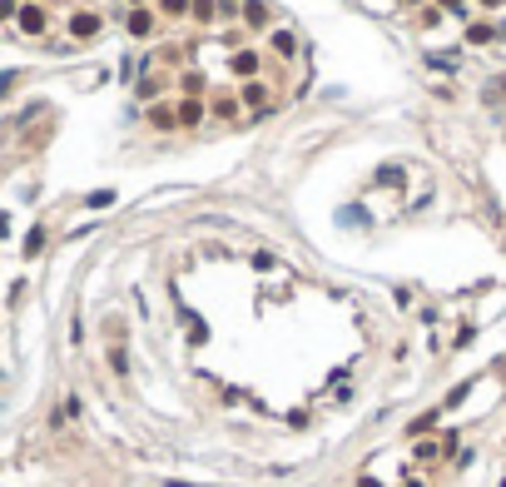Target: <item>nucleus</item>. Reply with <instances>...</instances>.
Segmentation results:
<instances>
[{
    "instance_id": "obj_1",
    "label": "nucleus",
    "mask_w": 506,
    "mask_h": 487,
    "mask_svg": "<svg viewBox=\"0 0 506 487\" xmlns=\"http://www.w3.org/2000/svg\"><path fill=\"white\" fill-rule=\"evenodd\" d=\"M45 30H50V10H45V5H20L15 35H25V40H40Z\"/></svg>"
},
{
    "instance_id": "obj_2",
    "label": "nucleus",
    "mask_w": 506,
    "mask_h": 487,
    "mask_svg": "<svg viewBox=\"0 0 506 487\" xmlns=\"http://www.w3.org/2000/svg\"><path fill=\"white\" fill-rule=\"evenodd\" d=\"M104 30V15L99 10H75L70 15V40H95Z\"/></svg>"
},
{
    "instance_id": "obj_3",
    "label": "nucleus",
    "mask_w": 506,
    "mask_h": 487,
    "mask_svg": "<svg viewBox=\"0 0 506 487\" xmlns=\"http://www.w3.org/2000/svg\"><path fill=\"white\" fill-rule=\"evenodd\" d=\"M124 30H130L134 40H149V35L159 30V15H154L149 5H144V10H130V15H124Z\"/></svg>"
},
{
    "instance_id": "obj_4",
    "label": "nucleus",
    "mask_w": 506,
    "mask_h": 487,
    "mask_svg": "<svg viewBox=\"0 0 506 487\" xmlns=\"http://www.w3.org/2000/svg\"><path fill=\"white\" fill-rule=\"evenodd\" d=\"M258 65H263L258 50H234V55H228V70H234L239 80H258Z\"/></svg>"
},
{
    "instance_id": "obj_5",
    "label": "nucleus",
    "mask_w": 506,
    "mask_h": 487,
    "mask_svg": "<svg viewBox=\"0 0 506 487\" xmlns=\"http://www.w3.org/2000/svg\"><path fill=\"white\" fill-rule=\"evenodd\" d=\"M174 110H179V124H184V130H199V124L208 120V104H204V100H179Z\"/></svg>"
},
{
    "instance_id": "obj_6",
    "label": "nucleus",
    "mask_w": 506,
    "mask_h": 487,
    "mask_svg": "<svg viewBox=\"0 0 506 487\" xmlns=\"http://www.w3.org/2000/svg\"><path fill=\"white\" fill-rule=\"evenodd\" d=\"M239 100L248 104V110H268V100H273V90H268L263 80H248L243 90H239Z\"/></svg>"
},
{
    "instance_id": "obj_7",
    "label": "nucleus",
    "mask_w": 506,
    "mask_h": 487,
    "mask_svg": "<svg viewBox=\"0 0 506 487\" xmlns=\"http://www.w3.org/2000/svg\"><path fill=\"white\" fill-rule=\"evenodd\" d=\"M268 50L278 55V60H293V55H298V35H293V30H273L268 35Z\"/></svg>"
},
{
    "instance_id": "obj_8",
    "label": "nucleus",
    "mask_w": 506,
    "mask_h": 487,
    "mask_svg": "<svg viewBox=\"0 0 506 487\" xmlns=\"http://www.w3.org/2000/svg\"><path fill=\"white\" fill-rule=\"evenodd\" d=\"M208 100H214V104H208V115H214V120H234L239 115V95H228V90H219V95H208Z\"/></svg>"
},
{
    "instance_id": "obj_9",
    "label": "nucleus",
    "mask_w": 506,
    "mask_h": 487,
    "mask_svg": "<svg viewBox=\"0 0 506 487\" xmlns=\"http://www.w3.org/2000/svg\"><path fill=\"white\" fill-rule=\"evenodd\" d=\"M243 25L248 30H263L268 25V5H263V0H243Z\"/></svg>"
},
{
    "instance_id": "obj_10",
    "label": "nucleus",
    "mask_w": 506,
    "mask_h": 487,
    "mask_svg": "<svg viewBox=\"0 0 506 487\" xmlns=\"http://www.w3.org/2000/svg\"><path fill=\"white\" fill-rule=\"evenodd\" d=\"M149 124H154V130H174L179 110H169V104H149Z\"/></svg>"
},
{
    "instance_id": "obj_11",
    "label": "nucleus",
    "mask_w": 506,
    "mask_h": 487,
    "mask_svg": "<svg viewBox=\"0 0 506 487\" xmlns=\"http://www.w3.org/2000/svg\"><path fill=\"white\" fill-rule=\"evenodd\" d=\"M179 90H184V100H199L204 95V70H184L179 75Z\"/></svg>"
},
{
    "instance_id": "obj_12",
    "label": "nucleus",
    "mask_w": 506,
    "mask_h": 487,
    "mask_svg": "<svg viewBox=\"0 0 506 487\" xmlns=\"http://www.w3.org/2000/svg\"><path fill=\"white\" fill-rule=\"evenodd\" d=\"M189 10H194V0H159V15L164 20H184Z\"/></svg>"
},
{
    "instance_id": "obj_13",
    "label": "nucleus",
    "mask_w": 506,
    "mask_h": 487,
    "mask_svg": "<svg viewBox=\"0 0 506 487\" xmlns=\"http://www.w3.org/2000/svg\"><path fill=\"white\" fill-rule=\"evenodd\" d=\"M40 249H45V224H35L30 234H25V259H35Z\"/></svg>"
},
{
    "instance_id": "obj_14",
    "label": "nucleus",
    "mask_w": 506,
    "mask_h": 487,
    "mask_svg": "<svg viewBox=\"0 0 506 487\" xmlns=\"http://www.w3.org/2000/svg\"><path fill=\"white\" fill-rule=\"evenodd\" d=\"M189 20H199V25H214V0H194Z\"/></svg>"
},
{
    "instance_id": "obj_15",
    "label": "nucleus",
    "mask_w": 506,
    "mask_h": 487,
    "mask_svg": "<svg viewBox=\"0 0 506 487\" xmlns=\"http://www.w3.org/2000/svg\"><path fill=\"white\" fill-rule=\"evenodd\" d=\"M432 428H437V408H432V413H422V418H412V428H407V433L422 438V433H432Z\"/></svg>"
},
{
    "instance_id": "obj_16",
    "label": "nucleus",
    "mask_w": 506,
    "mask_h": 487,
    "mask_svg": "<svg viewBox=\"0 0 506 487\" xmlns=\"http://www.w3.org/2000/svg\"><path fill=\"white\" fill-rule=\"evenodd\" d=\"M492 35H496L492 25H477V20H472V25H467V40H472V45H487Z\"/></svg>"
},
{
    "instance_id": "obj_17",
    "label": "nucleus",
    "mask_w": 506,
    "mask_h": 487,
    "mask_svg": "<svg viewBox=\"0 0 506 487\" xmlns=\"http://www.w3.org/2000/svg\"><path fill=\"white\" fill-rule=\"evenodd\" d=\"M104 204H115V189H95L90 194V209H104Z\"/></svg>"
},
{
    "instance_id": "obj_18",
    "label": "nucleus",
    "mask_w": 506,
    "mask_h": 487,
    "mask_svg": "<svg viewBox=\"0 0 506 487\" xmlns=\"http://www.w3.org/2000/svg\"><path fill=\"white\" fill-rule=\"evenodd\" d=\"M437 20H442V5H432V10H422V15H417V25H437Z\"/></svg>"
},
{
    "instance_id": "obj_19",
    "label": "nucleus",
    "mask_w": 506,
    "mask_h": 487,
    "mask_svg": "<svg viewBox=\"0 0 506 487\" xmlns=\"http://www.w3.org/2000/svg\"><path fill=\"white\" fill-rule=\"evenodd\" d=\"M130 5H134V10H144V5H149V0H130Z\"/></svg>"
},
{
    "instance_id": "obj_20",
    "label": "nucleus",
    "mask_w": 506,
    "mask_h": 487,
    "mask_svg": "<svg viewBox=\"0 0 506 487\" xmlns=\"http://www.w3.org/2000/svg\"><path fill=\"white\" fill-rule=\"evenodd\" d=\"M437 5H461V0H437Z\"/></svg>"
},
{
    "instance_id": "obj_21",
    "label": "nucleus",
    "mask_w": 506,
    "mask_h": 487,
    "mask_svg": "<svg viewBox=\"0 0 506 487\" xmlns=\"http://www.w3.org/2000/svg\"><path fill=\"white\" fill-rule=\"evenodd\" d=\"M363 487H377V482H372V477H363Z\"/></svg>"
},
{
    "instance_id": "obj_22",
    "label": "nucleus",
    "mask_w": 506,
    "mask_h": 487,
    "mask_svg": "<svg viewBox=\"0 0 506 487\" xmlns=\"http://www.w3.org/2000/svg\"><path fill=\"white\" fill-rule=\"evenodd\" d=\"M481 5H501V0H481Z\"/></svg>"
},
{
    "instance_id": "obj_23",
    "label": "nucleus",
    "mask_w": 506,
    "mask_h": 487,
    "mask_svg": "<svg viewBox=\"0 0 506 487\" xmlns=\"http://www.w3.org/2000/svg\"><path fill=\"white\" fill-rule=\"evenodd\" d=\"M407 5H417V0H407Z\"/></svg>"
}]
</instances>
